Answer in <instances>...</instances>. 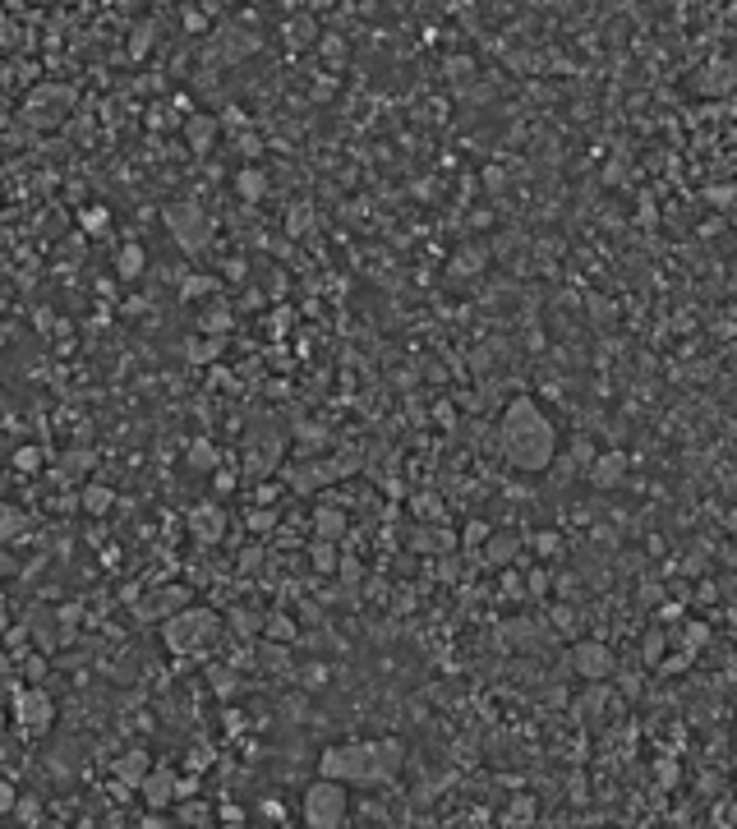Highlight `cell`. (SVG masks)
Segmentation results:
<instances>
[{
  "mask_svg": "<svg viewBox=\"0 0 737 829\" xmlns=\"http://www.w3.org/2000/svg\"><path fill=\"white\" fill-rule=\"evenodd\" d=\"M406 770V738H346L318 751V774H328L346 788H382Z\"/></svg>",
  "mask_w": 737,
  "mask_h": 829,
  "instance_id": "cell-1",
  "label": "cell"
},
{
  "mask_svg": "<svg viewBox=\"0 0 737 829\" xmlns=\"http://www.w3.org/2000/svg\"><path fill=\"white\" fill-rule=\"evenodd\" d=\"M498 448H502V461L521 474H539V470H553L558 466V452H562V433L558 424L549 420V410L530 397H517L502 420H498Z\"/></svg>",
  "mask_w": 737,
  "mask_h": 829,
  "instance_id": "cell-2",
  "label": "cell"
},
{
  "mask_svg": "<svg viewBox=\"0 0 737 829\" xmlns=\"http://www.w3.org/2000/svg\"><path fill=\"white\" fill-rule=\"evenodd\" d=\"M221 627H227V618L217 609H208V603H184V609H176L157 631H162V645L176 659H203L221 641Z\"/></svg>",
  "mask_w": 737,
  "mask_h": 829,
  "instance_id": "cell-3",
  "label": "cell"
},
{
  "mask_svg": "<svg viewBox=\"0 0 737 829\" xmlns=\"http://www.w3.org/2000/svg\"><path fill=\"white\" fill-rule=\"evenodd\" d=\"M350 820V788L318 774L313 783H304L300 792V825L309 829H341Z\"/></svg>",
  "mask_w": 737,
  "mask_h": 829,
  "instance_id": "cell-4",
  "label": "cell"
},
{
  "mask_svg": "<svg viewBox=\"0 0 737 829\" xmlns=\"http://www.w3.org/2000/svg\"><path fill=\"white\" fill-rule=\"evenodd\" d=\"M14 723L28 742H38V738H51V728H56V700L42 691V687H23L14 696Z\"/></svg>",
  "mask_w": 737,
  "mask_h": 829,
  "instance_id": "cell-5",
  "label": "cell"
},
{
  "mask_svg": "<svg viewBox=\"0 0 737 829\" xmlns=\"http://www.w3.org/2000/svg\"><path fill=\"white\" fill-rule=\"evenodd\" d=\"M167 231L176 235V244L184 253H203L208 240H212V226H208V217L199 212V203H171L167 208Z\"/></svg>",
  "mask_w": 737,
  "mask_h": 829,
  "instance_id": "cell-6",
  "label": "cell"
},
{
  "mask_svg": "<svg viewBox=\"0 0 737 829\" xmlns=\"http://www.w3.org/2000/svg\"><path fill=\"white\" fill-rule=\"evenodd\" d=\"M567 663H571V673L581 678V682H608V678L618 673V654L608 650L604 641H576L571 654H567Z\"/></svg>",
  "mask_w": 737,
  "mask_h": 829,
  "instance_id": "cell-7",
  "label": "cell"
},
{
  "mask_svg": "<svg viewBox=\"0 0 737 829\" xmlns=\"http://www.w3.org/2000/svg\"><path fill=\"white\" fill-rule=\"evenodd\" d=\"M139 802L148 811H171L180 802V770H171V765H152L148 779L139 783Z\"/></svg>",
  "mask_w": 737,
  "mask_h": 829,
  "instance_id": "cell-8",
  "label": "cell"
},
{
  "mask_svg": "<svg viewBox=\"0 0 737 829\" xmlns=\"http://www.w3.org/2000/svg\"><path fill=\"white\" fill-rule=\"evenodd\" d=\"M184 603H189V590H184V585H157L152 594L134 599V618H139V622H152V627H162L176 609H184Z\"/></svg>",
  "mask_w": 737,
  "mask_h": 829,
  "instance_id": "cell-9",
  "label": "cell"
},
{
  "mask_svg": "<svg viewBox=\"0 0 737 829\" xmlns=\"http://www.w3.org/2000/svg\"><path fill=\"white\" fill-rule=\"evenodd\" d=\"M23 627H28V636H33V641L51 654V650H60V645H65L70 641V627H65V618H60L56 609H33V613H28L23 618Z\"/></svg>",
  "mask_w": 737,
  "mask_h": 829,
  "instance_id": "cell-10",
  "label": "cell"
},
{
  "mask_svg": "<svg viewBox=\"0 0 737 829\" xmlns=\"http://www.w3.org/2000/svg\"><path fill=\"white\" fill-rule=\"evenodd\" d=\"M152 765H157V760L148 756V747H130V751H120V756L111 760V774H116L120 788H134V792H139V783L148 779Z\"/></svg>",
  "mask_w": 737,
  "mask_h": 829,
  "instance_id": "cell-11",
  "label": "cell"
},
{
  "mask_svg": "<svg viewBox=\"0 0 737 829\" xmlns=\"http://www.w3.org/2000/svg\"><path fill=\"white\" fill-rule=\"evenodd\" d=\"M627 470H631L627 452H604V457H595V461L586 466V480H590L595 489H618V484L627 480Z\"/></svg>",
  "mask_w": 737,
  "mask_h": 829,
  "instance_id": "cell-12",
  "label": "cell"
},
{
  "mask_svg": "<svg viewBox=\"0 0 737 829\" xmlns=\"http://www.w3.org/2000/svg\"><path fill=\"white\" fill-rule=\"evenodd\" d=\"M253 663H259L263 673H272V678L291 673V645L272 641V636H259V641H253Z\"/></svg>",
  "mask_w": 737,
  "mask_h": 829,
  "instance_id": "cell-13",
  "label": "cell"
},
{
  "mask_svg": "<svg viewBox=\"0 0 737 829\" xmlns=\"http://www.w3.org/2000/svg\"><path fill=\"white\" fill-rule=\"evenodd\" d=\"M277 461H281V442L268 438V433H263V442H259V433H253L249 448H244V470H249V474H272Z\"/></svg>",
  "mask_w": 737,
  "mask_h": 829,
  "instance_id": "cell-14",
  "label": "cell"
},
{
  "mask_svg": "<svg viewBox=\"0 0 737 829\" xmlns=\"http://www.w3.org/2000/svg\"><path fill=\"white\" fill-rule=\"evenodd\" d=\"M189 534H194L199 544H221V534H227V517H221L217 507H199V512L189 517Z\"/></svg>",
  "mask_w": 737,
  "mask_h": 829,
  "instance_id": "cell-15",
  "label": "cell"
},
{
  "mask_svg": "<svg viewBox=\"0 0 737 829\" xmlns=\"http://www.w3.org/2000/svg\"><path fill=\"white\" fill-rule=\"evenodd\" d=\"M176 825H194V829H212L217 825V807H208L203 797H180L176 802Z\"/></svg>",
  "mask_w": 737,
  "mask_h": 829,
  "instance_id": "cell-16",
  "label": "cell"
},
{
  "mask_svg": "<svg viewBox=\"0 0 737 829\" xmlns=\"http://www.w3.org/2000/svg\"><path fill=\"white\" fill-rule=\"evenodd\" d=\"M309 567L318 571V577H337V567H341L337 539H313V544H309Z\"/></svg>",
  "mask_w": 737,
  "mask_h": 829,
  "instance_id": "cell-17",
  "label": "cell"
},
{
  "mask_svg": "<svg viewBox=\"0 0 737 829\" xmlns=\"http://www.w3.org/2000/svg\"><path fill=\"white\" fill-rule=\"evenodd\" d=\"M79 507H83L88 517H107L111 507H116V493H111L107 484H98V480H88L83 493H79Z\"/></svg>",
  "mask_w": 737,
  "mask_h": 829,
  "instance_id": "cell-18",
  "label": "cell"
},
{
  "mask_svg": "<svg viewBox=\"0 0 737 829\" xmlns=\"http://www.w3.org/2000/svg\"><path fill=\"white\" fill-rule=\"evenodd\" d=\"M346 512H337V507H318L313 512V539H337L341 544V534H346Z\"/></svg>",
  "mask_w": 737,
  "mask_h": 829,
  "instance_id": "cell-19",
  "label": "cell"
},
{
  "mask_svg": "<svg viewBox=\"0 0 737 829\" xmlns=\"http://www.w3.org/2000/svg\"><path fill=\"white\" fill-rule=\"evenodd\" d=\"M517 549H521L517 534H489V539H484V558H489L493 567H507L511 558H517Z\"/></svg>",
  "mask_w": 737,
  "mask_h": 829,
  "instance_id": "cell-20",
  "label": "cell"
},
{
  "mask_svg": "<svg viewBox=\"0 0 737 829\" xmlns=\"http://www.w3.org/2000/svg\"><path fill=\"white\" fill-rule=\"evenodd\" d=\"M263 636H272V641H286V645H296L300 622H296L291 613H268V618H263Z\"/></svg>",
  "mask_w": 737,
  "mask_h": 829,
  "instance_id": "cell-21",
  "label": "cell"
},
{
  "mask_svg": "<svg viewBox=\"0 0 737 829\" xmlns=\"http://www.w3.org/2000/svg\"><path fill=\"white\" fill-rule=\"evenodd\" d=\"M143 268H148L143 244H124V249H120V259H116V272H120L124 281H134V277H143Z\"/></svg>",
  "mask_w": 737,
  "mask_h": 829,
  "instance_id": "cell-22",
  "label": "cell"
},
{
  "mask_svg": "<svg viewBox=\"0 0 737 829\" xmlns=\"http://www.w3.org/2000/svg\"><path fill=\"white\" fill-rule=\"evenodd\" d=\"M227 627H231L236 636H244V641H259V636H263V618L249 613V609H231V613H227Z\"/></svg>",
  "mask_w": 737,
  "mask_h": 829,
  "instance_id": "cell-23",
  "label": "cell"
},
{
  "mask_svg": "<svg viewBox=\"0 0 737 829\" xmlns=\"http://www.w3.org/2000/svg\"><path fill=\"white\" fill-rule=\"evenodd\" d=\"M10 820H14V825H42V802H38L33 792H19V802H14Z\"/></svg>",
  "mask_w": 737,
  "mask_h": 829,
  "instance_id": "cell-24",
  "label": "cell"
},
{
  "mask_svg": "<svg viewBox=\"0 0 737 829\" xmlns=\"http://www.w3.org/2000/svg\"><path fill=\"white\" fill-rule=\"evenodd\" d=\"M259 820H263V825H291L281 797H263V802H259Z\"/></svg>",
  "mask_w": 737,
  "mask_h": 829,
  "instance_id": "cell-25",
  "label": "cell"
},
{
  "mask_svg": "<svg viewBox=\"0 0 737 829\" xmlns=\"http://www.w3.org/2000/svg\"><path fill=\"white\" fill-rule=\"evenodd\" d=\"M286 42H291V47H309L313 42V19H291V23H286Z\"/></svg>",
  "mask_w": 737,
  "mask_h": 829,
  "instance_id": "cell-26",
  "label": "cell"
},
{
  "mask_svg": "<svg viewBox=\"0 0 737 829\" xmlns=\"http://www.w3.org/2000/svg\"><path fill=\"white\" fill-rule=\"evenodd\" d=\"M60 466H65V474L83 480V474L92 470V452H88V448H79V452H65V461H60Z\"/></svg>",
  "mask_w": 737,
  "mask_h": 829,
  "instance_id": "cell-27",
  "label": "cell"
},
{
  "mask_svg": "<svg viewBox=\"0 0 737 829\" xmlns=\"http://www.w3.org/2000/svg\"><path fill=\"white\" fill-rule=\"evenodd\" d=\"M244 526H249L253 534H268V530H277V512H272V507H253Z\"/></svg>",
  "mask_w": 737,
  "mask_h": 829,
  "instance_id": "cell-28",
  "label": "cell"
},
{
  "mask_svg": "<svg viewBox=\"0 0 737 829\" xmlns=\"http://www.w3.org/2000/svg\"><path fill=\"white\" fill-rule=\"evenodd\" d=\"M217 825H227V829H244L249 816H244L240 802H227V807H217Z\"/></svg>",
  "mask_w": 737,
  "mask_h": 829,
  "instance_id": "cell-29",
  "label": "cell"
},
{
  "mask_svg": "<svg viewBox=\"0 0 737 829\" xmlns=\"http://www.w3.org/2000/svg\"><path fill=\"white\" fill-rule=\"evenodd\" d=\"M23 530V512H14V507H0V539H14Z\"/></svg>",
  "mask_w": 737,
  "mask_h": 829,
  "instance_id": "cell-30",
  "label": "cell"
},
{
  "mask_svg": "<svg viewBox=\"0 0 737 829\" xmlns=\"http://www.w3.org/2000/svg\"><path fill=\"white\" fill-rule=\"evenodd\" d=\"M189 466L194 470H208V466H217V452L208 448V442H194V448H189V457H184Z\"/></svg>",
  "mask_w": 737,
  "mask_h": 829,
  "instance_id": "cell-31",
  "label": "cell"
},
{
  "mask_svg": "<svg viewBox=\"0 0 737 829\" xmlns=\"http://www.w3.org/2000/svg\"><path fill=\"white\" fill-rule=\"evenodd\" d=\"M502 820H507V825H511V820H517V825H526V820H535V802H530V797H521V802H511Z\"/></svg>",
  "mask_w": 737,
  "mask_h": 829,
  "instance_id": "cell-32",
  "label": "cell"
},
{
  "mask_svg": "<svg viewBox=\"0 0 737 829\" xmlns=\"http://www.w3.org/2000/svg\"><path fill=\"white\" fill-rule=\"evenodd\" d=\"M240 194H244V199H259V194H263V175L244 171V175H240Z\"/></svg>",
  "mask_w": 737,
  "mask_h": 829,
  "instance_id": "cell-33",
  "label": "cell"
},
{
  "mask_svg": "<svg viewBox=\"0 0 737 829\" xmlns=\"http://www.w3.org/2000/svg\"><path fill=\"white\" fill-rule=\"evenodd\" d=\"M14 802H19V788L14 783H0V820L14 811Z\"/></svg>",
  "mask_w": 737,
  "mask_h": 829,
  "instance_id": "cell-34",
  "label": "cell"
},
{
  "mask_svg": "<svg viewBox=\"0 0 737 829\" xmlns=\"http://www.w3.org/2000/svg\"><path fill=\"white\" fill-rule=\"evenodd\" d=\"M208 291H217L212 277H189V281H184V295H208Z\"/></svg>",
  "mask_w": 737,
  "mask_h": 829,
  "instance_id": "cell-35",
  "label": "cell"
},
{
  "mask_svg": "<svg viewBox=\"0 0 737 829\" xmlns=\"http://www.w3.org/2000/svg\"><path fill=\"white\" fill-rule=\"evenodd\" d=\"M14 466H19V470H38V466H42L38 448H19V452H14Z\"/></svg>",
  "mask_w": 737,
  "mask_h": 829,
  "instance_id": "cell-36",
  "label": "cell"
},
{
  "mask_svg": "<svg viewBox=\"0 0 737 829\" xmlns=\"http://www.w3.org/2000/svg\"><path fill=\"white\" fill-rule=\"evenodd\" d=\"M489 534H493L489 526H479V521H470V526H466V549H475V544H484Z\"/></svg>",
  "mask_w": 737,
  "mask_h": 829,
  "instance_id": "cell-37",
  "label": "cell"
},
{
  "mask_svg": "<svg viewBox=\"0 0 737 829\" xmlns=\"http://www.w3.org/2000/svg\"><path fill=\"white\" fill-rule=\"evenodd\" d=\"M189 134H194V143H199V152H203L208 139H212V124H208V120H194V124H189Z\"/></svg>",
  "mask_w": 737,
  "mask_h": 829,
  "instance_id": "cell-38",
  "label": "cell"
},
{
  "mask_svg": "<svg viewBox=\"0 0 737 829\" xmlns=\"http://www.w3.org/2000/svg\"><path fill=\"white\" fill-rule=\"evenodd\" d=\"M10 337H14V328H10V323H0V350L10 346Z\"/></svg>",
  "mask_w": 737,
  "mask_h": 829,
  "instance_id": "cell-39",
  "label": "cell"
},
{
  "mask_svg": "<svg viewBox=\"0 0 737 829\" xmlns=\"http://www.w3.org/2000/svg\"><path fill=\"white\" fill-rule=\"evenodd\" d=\"M0 728H5V714H0Z\"/></svg>",
  "mask_w": 737,
  "mask_h": 829,
  "instance_id": "cell-40",
  "label": "cell"
}]
</instances>
